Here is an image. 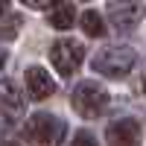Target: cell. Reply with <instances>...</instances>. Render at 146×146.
Returning <instances> with one entry per match:
<instances>
[{"instance_id": "6da1fadb", "label": "cell", "mask_w": 146, "mask_h": 146, "mask_svg": "<svg viewBox=\"0 0 146 146\" xmlns=\"http://www.w3.org/2000/svg\"><path fill=\"white\" fill-rule=\"evenodd\" d=\"M94 70L102 73L108 79H123L131 73V67L137 64V53L131 47H105L94 56Z\"/></svg>"}, {"instance_id": "7a4b0ae2", "label": "cell", "mask_w": 146, "mask_h": 146, "mask_svg": "<svg viewBox=\"0 0 146 146\" xmlns=\"http://www.w3.org/2000/svg\"><path fill=\"white\" fill-rule=\"evenodd\" d=\"M70 105L73 111L85 120H96L105 108H108V91L96 82H79L70 94Z\"/></svg>"}, {"instance_id": "3957f363", "label": "cell", "mask_w": 146, "mask_h": 146, "mask_svg": "<svg viewBox=\"0 0 146 146\" xmlns=\"http://www.w3.org/2000/svg\"><path fill=\"white\" fill-rule=\"evenodd\" d=\"M64 135H67L64 120L53 114H32L27 120V140L32 146H62Z\"/></svg>"}, {"instance_id": "277c9868", "label": "cell", "mask_w": 146, "mask_h": 146, "mask_svg": "<svg viewBox=\"0 0 146 146\" xmlns=\"http://www.w3.org/2000/svg\"><path fill=\"white\" fill-rule=\"evenodd\" d=\"M50 62L62 76H73L85 62V47L73 38H62L50 47Z\"/></svg>"}, {"instance_id": "5b68a950", "label": "cell", "mask_w": 146, "mask_h": 146, "mask_svg": "<svg viewBox=\"0 0 146 146\" xmlns=\"http://www.w3.org/2000/svg\"><path fill=\"white\" fill-rule=\"evenodd\" d=\"M143 140V129L137 120L123 117V120H114L111 126L105 129V143L108 146H140Z\"/></svg>"}, {"instance_id": "8992f818", "label": "cell", "mask_w": 146, "mask_h": 146, "mask_svg": "<svg viewBox=\"0 0 146 146\" xmlns=\"http://www.w3.org/2000/svg\"><path fill=\"white\" fill-rule=\"evenodd\" d=\"M108 18L120 29L137 27L143 18V3L140 0H108Z\"/></svg>"}, {"instance_id": "52a82bcc", "label": "cell", "mask_w": 146, "mask_h": 146, "mask_svg": "<svg viewBox=\"0 0 146 146\" xmlns=\"http://www.w3.org/2000/svg\"><path fill=\"white\" fill-rule=\"evenodd\" d=\"M0 111H3L9 120H21L23 111H27V100H23V94L18 91V85L9 82V79L0 82Z\"/></svg>"}, {"instance_id": "ba28073f", "label": "cell", "mask_w": 146, "mask_h": 146, "mask_svg": "<svg viewBox=\"0 0 146 146\" xmlns=\"http://www.w3.org/2000/svg\"><path fill=\"white\" fill-rule=\"evenodd\" d=\"M27 91L32 100H50L56 94V82L50 79V73L44 67H29L27 70Z\"/></svg>"}, {"instance_id": "9c48e42d", "label": "cell", "mask_w": 146, "mask_h": 146, "mask_svg": "<svg viewBox=\"0 0 146 146\" xmlns=\"http://www.w3.org/2000/svg\"><path fill=\"white\" fill-rule=\"evenodd\" d=\"M73 6L70 3H64V0H58V3L53 6V12H50V27L53 29H70L73 27Z\"/></svg>"}, {"instance_id": "30bf717a", "label": "cell", "mask_w": 146, "mask_h": 146, "mask_svg": "<svg viewBox=\"0 0 146 146\" xmlns=\"http://www.w3.org/2000/svg\"><path fill=\"white\" fill-rule=\"evenodd\" d=\"M79 23H82L85 35H91V38H102L105 35V23H102V18L96 15V12H85L79 18Z\"/></svg>"}, {"instance_id": "8fae6325", "label": "cell", "mask_w": 146, "mask_h": 146, "mask_svg": "<svg viewBox=\"0 0 146 146\" xmlns=\"http://www.w3.org/2000/svg\"><path fill=\"white\" fill-rule=\"evenodd\" d=\"M21 23H23V18H21V15H9L3 23H0V41H12V38H18Z\"/></svg>"}, {"instance_id": "7c38bea8", "label": "cell", "mask_w": 146, "mask_h": 146, "mask_svg": "<svg viewBox=\"0 0 146 146\" xmlns=\"http://www.w3.org/2000/svg\"><path fill=\"white\" fill-rule=\"evenodd\" d=\"M70 146H96V137L94 135H88V131H79L76 137H73V143Z\"/></svg>"}, {"instance_id": "4fadbf2b", "label": "cell", "mask_w": 146, "mask_h": 146, "mask_svg": "<svg viewBox=\"0 0 146 146\" xmlns=\"http://www.w3.org/2000/svg\"><path fill=\"white\" fill-rule=\"evenodd\" d=\"M29 9H50V6H56L58 0H23Z\"/></svg>"}, {"instance_id": "5bb4252c", "label": "cell", "mask_w": 146, "mask_h": 146, "mask_svg": "<svg viewBox=\"0 0 146 146\" xmlns=\"http://www.w3.org/2000/svg\"><path fill=\"white\" fill-rule=\"evenodd\" d=\"M6 9H9V0H0V15H3Z\"/></svg>"}, {"instance_id": "9a60e30c", "label": "cell", "mask_w": 146, "mask_h": 146, "mask_svg": "<svg viewBox=\"0 0 146 146\" xmlns=\"http://www.w3.org/2000/svg\"><path fill=\"white\" fill-rule=\"evenodd\" d=\"M0 146H21V143H15V140H6V143H0Z\"/></svg>"}, {"instance_id": "2e32d148", "label": "cell", "mask_w": 146, "mask_h": 146, "mask_svg": "<svg viewBox=\"0 0 146 146\" xmlns=\"http://www.w3.org/2000/svg\"><path fill=\"white\" fill-rule=\"evenodd\" d=\"M3 62H6V53H3V50H0V67H3Z\"/></svg>"}, {"instance_id": "e0dca14e", "label": "cell", "mask_w": 146, "mask_h": 146, "mask_svg": "<svg viewBox=\"0 0 146 146\" xmlns=\"http://www.w3.org/2000/svg\"><path fill=\"white\" fill-rule=\"evenodd\" d=\"M143 94H146V79H143Z\"/></svg>"}, {"instance_id": "ac0fdd59", "label": "cell", "mask_w": 146, "mask_h": 146, "mask_svg": "<svg viewBox=\"0 0 146 146\" xmlns=\"http://www.w3.org/2000/svg\"><path fill=\"white\" fill-rule=\"evenodd\" d=\"M82 3H88V0H82Z\"/></svg>"}]
</instances>
